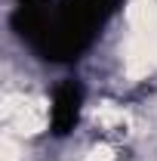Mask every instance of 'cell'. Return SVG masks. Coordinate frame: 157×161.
<instances>
[{
	"mask_svg": "<svg viewBox=\"0 0 157 161\" xmlns=\"http://www.w3.org/2000/svg\"><path fill=\"white\" fill-rule=\"evenodd\" d=\"M120 0H16L19 37L49 62H71L96 40Z\"/></svg>",
	"mask_w": 157,
	"mask_h": 161,
	"instance_id": "1",
	"label": "cell"
},
{
	"mask_svg": "<svg viewBox=\"0 0 157 161\" xmlns=\"http://www.w3.org/2000/svg\"><path fill=\"white\" fill-rule=\"evenodd\" d=\"M80 105H83V87L77 80H65L53 93V108H49V127L56 136H65L68 130H74L80 118Z\"/></svg>",
	"mask_w": 157,
	"mask_h": 161,
	"instance_id": "2",
	"label": "cell"
}]
</instances>
